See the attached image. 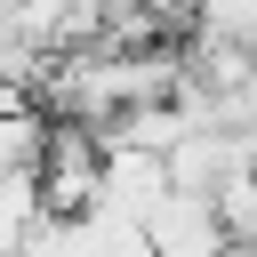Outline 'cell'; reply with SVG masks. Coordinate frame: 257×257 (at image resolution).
Segmentation results:
<instances>
[{
    "label": "cell",
    "mask_w": 257,
    "mask_h": 257,
    "mask_svg": "<svg viewBox=\"0 0 257 257\" xmlns=\"http://www.w3.org/2000/svg\"><path fill=\"white\" fill-rule=\"evenodd\" d=\"M145 249H153V257H225V225H217V209H209V201L169 193V201H161V217L145 225Z\"/></svg>",
    "instance_id": "6da1fadb"
},
{
    "label": "cell",
    "mask_w": 257,
    "mask_h": 257,
    "mask_svg": "<svg viewBox=\"0 0 257 257\" xmlns=\"http://www.w3.org/2000/svg\"><path fill=\"white\" fill-rule=\"evenodd\" d=\"M40 217H48V209H40L32 169H24V177H8V185H0V257H24V249H32V233H40Z\"/></svg>",
    "instance_id": "7a4b0ae2"
}]
</instances>
